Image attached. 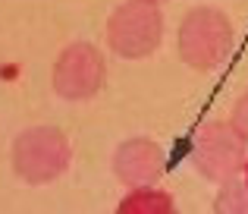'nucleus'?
<instances>
[{"mask_svg": "<svg viewBox=\"0 0 248 214\" xmlns=\"http://www.w3.org/2000/svg\"><path fill=\"white\" fill-rule=\"evenodd\" d=\"M232 126L239 129V132L248 139V92L245 95H239L236 98V104H232Z\"/></svg>", "mask_w": 248, "mask_h": 214, "instance_id": "nucleus-9", "label": "nucleus"}, {"mask_svg": "<svg viewBox=\"0 0 248 214\" xmlns=\"http://www.w3.org/2000/svg\"><path fill=\"white\" fill-rule=\"evenodd\" d=\"M104 79H107V60L91 41H73L69 48H63L50 76L54 92L66 101L94 98L104 88Z\"/></svg>", "mask_w": 248, "mask_h": 214, "instance_id": "nucleus-5", "label": "nucleus"}, {"mask_svg": "<svg viewBox=\"0 0 248 214\" xmlns=\"http://www.w3.org/2000/svg\"><path fill=\"white\" fill-rule=\"evenodd\" d=\"M214 214H248V183L230 180L214 198Z\"/></svg>", "mask_w": 248, "mask_h": 214, "instance_id": "nucleus-8", "label": "nucleus"}, {"mask_svg": "<svg viewBox=\"0 0 248 214\" xmlns=\"http://www.w3.org/2000/svg\"><path fill=\"white\" fill-rule=\"evenodd\" d=\"M116 214H176V202L164 189H132L116 205Z\"/></svg>", "mask_w": 248, "mask_h": 214, "instance_id": "nucleus-7", "label": "nucleus"}, {"mask_svg": "<svg viewBox=\"0 0 248 214\" xmlns=\"http://www.w3.org/2000/svg\"><path fill=\"white\" fill-rule=\"evenodd\" d=\"M164 38V13L151 0H126L107 19V44L126 60L154 54Z\"/></svg>", "mask_w": 248, "mask_h": 214, "instance_id": "nucleus-4", "label": "nucleus"}, {"mask_svg": "<svg viewBox=\"0 0 248 214\" xmlns=\"http://www.w3.org/2000/svg\"><path fill=\"white\" fill-rule=\"evenodd\" d=\"M245 173H248V167H245Z\"/></svg>", "mask_w": 248, "mask_h": 214, "instance_id": "nucleus-11", "label": "nucleus"}, {"mask_svg": "<svg viewBox=\"0 0 248 214\" xmlns=\"http://www.w3.org/2000/svg\"><path fill=\"white\" fill-rule=\"evenodd\" d=\"M151 3H160V0H151Z\"/></svg>", "mask_w": 248, "mask_h": 214, "instance_id": "nucleus-10", "label": "nucleus"}, {"mask_svg": "<svg viewBox=\"0 0 248 214\" xmlns=\"http://www.w3.org/2000/svg\"><path fill=\"white\" fill-rule=\"evenodd\" d=\"M245 135L232 123L207 120L192 139V167L211 183H230L248 167Z\"/></svg>", "mask_w": 248, "mask_h": 214, "instance_id": "nucleus-3", "label": "nucleus"}, {"mask_svg": "<svg viewBox=\"0 0 248 214\" xmlns=\"http://www.w3.org/2000/svg\"><path fill=\"white\" fill-rule=\"evenodd\" d=\"M179 57L195 73H214L232 50V22L217 6H195L179 22Z\"/></svg>", "mask_w": 248, "mask_h": 214, "instance_id": "nucleus-1", "label": "nucleus"}, {"mask_svg": "<svg viewBox=\"0 0 248 214\" xmlns=\"http://www.w3.org/2000/svg\"><path fill=\"white\" fill-rule=\"evenodd\" d=\"M164 170H167L164 148L154 139L135 135V139H126L113 151V173L129 189H151L164 177Z\"/></svg>", "mask_w": 248, "mask_h": 214, "instance_id": "nucleus-6", "label": "nucleus"}, {"mask_svg": "<svg viewBox=\"0 0 248 214\" xmlns=\"http://www.w3.org/2000/svg\"><path fill=\"white\" fill-rule=\"evenodd\" d=\"M13 170L31 186L54 183L73 161L69 139L57 126H29L13 139Z\"/></svg>", "mask_w": 248, "mask_h": 214, "instance_id": "nucleus-2", "label": "nucleus"}]
</instances>
